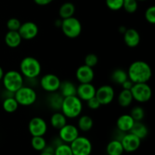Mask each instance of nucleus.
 Wrapping results in <instances>:
<instances>
[{
    "instance_id": "f257e3e1",
    "label": "nucleus",
    "mask_w": 155,
    "mask_h": 155,
    "mask_svg": "<svg viewBox=\"0 0 155 155\" xmlns=\"http://www.w3.org/2000/svg\"><path fill=\"white\" fill-rule=\"evenodd\" d=\"M127 74L133 83H148L152 77V70L147 62L136 61L130 65Z\"/></svg>"
},
{
    "instance_id": "f03ea898",
    "label": "nucleus",
    "mask_w": 155,
    "mask_h": 155,
    "mask_svg": "<svg viewBox=\"0 0 155 155\" xmlns=\"http://www.w3.org/2000/svg\"><path fill=\"white\" fill-rule=\"evenodd\" d=\"M20 73L28 80H35L42 72V65L36 58L27 56L24 58L20 63Z\"/></svg>"
},
{
    "instance_id": "7ed1b4c3",
    "label": "nucleus",
    "mask_w": 155,
    "mask_h": 155,
    "mask_svg": "<svg viewBox=\"0 0 155 155\" xmlns=\"http://www.w3.org/2000/svg\"><path fill=\"white\" fill-rule=\"evenodd\" d=\"M83 110V101L77 95L64 98L61 111L68 119L78 118L81 115Z\"/></svg>"
},
{
    "instance_id": "20e7f679",
    "label": "nucleus",
    "mask_w": 155,
    "mask_h": 155,
    "mask_svg": "<svg viewBox=\"0 0 155 155\" xmlns=\"http://www.w3.org/2000/svg\"><path fill=\"white\" fill-rule=\"evenodd\" d=\"M2 82L6 91L15 93L20 88L24 86V77L20 71L11 70L4 73Z\"/></svg>"
},
{
    "instance_id": "39448f33",
    "label": "nucleus",
    "mask_w": 155,
    "mask_h": 155,
    "mask_svg": "<svg viewBox=\"0 0 155 155\" xmlns=\"http://www.w3.org/2000/svg\"><path fill=\"white\" fill-rule=\"evenodd\" d=\"M61 29L65 36L69 39H76L82 33L83 26L77 18L73 16L62 20Z\"/></svg>"
},
{
    "instance_id": "423d86ee",
    "label": "nucleus",
    "mask_w": 155,
    "mask_h": 155,
    "mask_svg": "<svg viewBox=\"0 0 155 155\" xmlns=\"http://www.w3.org/2000/svg\"><path fill=\"white\" fill-rule=\"evenodd\" d=\"M14 97L19 105L28 107L36 103L37 100V93L33 88L23 86L15 92Z\"/></svg>"
},
{
    "instance_id": "0eeeda50",
    "label": "nucleus",
    "mask_w": 155,
    "mask_h": 155,
    "mask_svg": "<svg viewBox=\"0 0 155 155\" xmlns=\"http://www.w3.org/2000/svg\"><path fill=\"white\" fill-rule=\"evenodd\" d=\"M133 101L144 104L151 100L152 97V89L148 83H134L130 89Z\"/></svg>"
},
{
    "instance_id": "6e6552de",
    "label": "nucleus",
    "mask_w": 155,
    "mask_h": 155,
    "mask_svg": "<svg viewBox=\"0 0 155 155\" xmlns=\"http://www.w3.org/2000/svg\"><path fill=\"white\" fill-rule=\"evenodd\" d=\"M69 145L74 155H90L92 153V142L85 136H79Z\"/></svg>"
},
{
    "instance_id": "1a4fd4ad",
    "label": "nucleus",
    "mask_w": 155,
    "mask_h": 155,
    "mask_svg": "<svg viewBox=\"0 0 155 155\" xmlns=\"http://www.w3.org/2000/svg\"><path fill=\"white\" fill-rule=\"evenodd\" d=\"M60 78L53 74H47L42 76L39 81V85L42 90L48 93L58 92L61 86Z\"/></svg>"
},
{
    "instance_id": "9d476101",
    "label": "nucleus",
    "mask_w": 155,
    "mask_h": 155,
    "mask_svg": "<svg viewBox=\"0 0 155 155\" xmlns=\"http://www.w3.org/2000/svg\"><path fill=\"white\" fill-rule=\"evenodd\" d=\"M28 130L32 136H44L48 131V124L43 118L34 117L29 121Z\"/></svg>"
},
{
    "instance_id": "9b49d317",
    "label": "nucleus",
    "mask_w": 155,
    "mask_h": 155,
    "mask_svg": "<svg viewBox=\"0 0 155 155\" xmlns=\"http://www.w3.org/2000/svg\"><path fill=\"white\" fill-rule=\"evenodd\" d=\"M95 97L101 105H107L112 103L115 98L114 89L110 85H103L96 89Z\"/></svg>"
},
{
    "instance_id": "f8f14e48",
    "label": "nucleus",
    "mask_w": 155,
    "mask_h": 155,
    "mask_svg": "<svg viewBox=\"0 0 155 155\" xmlns=\"http://www.w3.org/2000/svg\"><path fill=\"white\" fill-rule=\"evenodd\" d=\"M58 131V137L64 143L71 144L80 136V130L74 124H67Z\"/></svg>"
},
{
    "instance_id": "ddd939ff",
    "label": "nucleus",
    "mask_w": 155,
    "mask_h": 155,
    "mask_svg": "<svg viewBox=\"0 0 155 155\" xmlns=\"http://www.w3.org/2000/svg\"><path fill=\"white\" fill-rule=\"evenodd\" d=\"M120 142L124 151L132 153L139 149L142 140L134 134L129 132V133H124L122 139H120Z\"/></svg>"
},
{
    "instance_id": "4468645a",
    "label": "nucleus",
    "mask_w": 155,
    "mask_h": 155,
    "mask_svg": "<svg viewBox=\"0 0 155 155\" xmlns=\"http://www.w3.org/2000/svg\"><path fill=\"white\" fill-rule=\"evenodd\" d=\"M18 33L23 40H31L37 36L39 27L37 24L33 21H26L21 24Z\"/></svg>"
},
{
    "instance_id": "2eb2a0df",
    "label": "nucleus",
    "mask_w": 155,
    "mask_h": 155,
    "mask_svg": "<svg viewBox=\"0 0 155 155\" xmlns=\"http://www.w3.org/2000/svg\"><path fill=\"white\" fill-rule=\"evenodd\" d=\"M96 88L92 83H80L77 86V96L82 101H87L90 98L95 96Z\"/></svg>"
},
{
    "instance_id": "dca6fc26",
    "label": "nucleus",
    "mask_w": 155,
    "mask_h": 155,
    "mask_svg": "<svg viewBox=\"0 0 155 155\" xmlns=\"http://www.w3.org/2000/svg\"><path fill=\"white\" fill-rule=\"evenodd\" d=\"M76 78L80 83H89L95 78L93 68L83 64L79 67L76 71Z\"/></svg>"
},
{
    "instance_id": "f3484780",
    "label": "nucleus",
    "mask_w": 155,
    "mask_h": 155,
    "mask_svg": "<svg viewBox=\"0 0 155 155\" xmlns=\"http://www.w3.org/2000/svg\"><path fill=\"white\" fill-rule=\"evenodd\" d=\"M124 40L126 45L130 48H136L139 45L141 36L139 32L134 28L127 29L124 33Z\"/></svg>"
},
{
    "instance_id": "a211bd4d",
    "label": "nucleus",
    "mask_w": 155,
    "mask_h": 155,
    "mask_svg": "<svg viewBox=\"0 0 155 155\" xmlns=\"http://www.w3.org/2000/svg\"><path fill=\"white\" fill-rule=\"evenodd\" d=\"M135 120L130 114H124L117 118L116 122L117 128L122 133H129L134 125Z\"/></svg>"
},
{
    "instance_id": "6ab92c4d",
    "label": "nucleus",
    "mask_w": 155,
    "mask_h": 155,
    "mask_svg": "<svg viewBox=\"0 0 155 155\" xmlns=\"http://www.w3.org/2000/svg\"><path fill=\"white\" fill-rule=\"evenodd\" d=\"M5 43L11 48H16L21 45L23 39L18 31H8L4 38Z\"/></svg>"
},
{
    "instance_id": "aec40b11",
    "label": "nucleus",
    "mask_w": 155,
    "mask_h": 155,
    "mask_svg": "<svg viewBox=\"0 0 155 155\" xmlns=\"http://www.w3.org/2000/svg\"><path fill=\"white\" fill-rule=\"evenodd\" d=\"M58 91L59 93L63 96V98L74 96V95H77V86L73 82L65 80V81L61 83Z\"/></svg>"
},
{
    "instance_id": "412c9836",
    "label": "nucleus",
    "mask_w": 155,
    "mask_h": 155,
    "mask_svg": "<svg viewBox=\"0 0 155 155\" xmlns=\"http://www.w3.org/2000/svg\"><path fill=\"white\" fill-rule=\"evenodd\" d=\"M67 124H68V118L61 110L53 113L50 117V124L55 130H59Z\"/></svg>"
},
{
    "instance_id": "4be33fe9",
    "label": "nucleus",
    "mask_w": 155,
    "mask_h": 155,
    "mask_svg": "<svg viewBox=\"0 0 155 155\" xmlns=\"http://www.w3.org/2000/svg\"><path fill=\"white\" fill-rule=\"evenodd\" d=\"M130 133H133L135 136L139 137L141 140L145 139L148 135V129L142 121H135L134 125L132 127Z\"/></svg>"
},
{
    "instance_id": "5701e85b",
    "label": "nucleus",
    "mask_w": 155,
    "mask_h": 155,
    "mask_svg": "<svg viewBox=\"0 0 155 155\" xmlns=\"http://www.w3.org/2000/svg\"><path fill=\"white\" fill-rule=\"evenodd\" d=\"M94 125L93 119L89 115H80L77 121V128L80 131L89 132L92 130Z\"/></svg>"
},
{
    "instance_id": "b1692460",
    "label": "nucleus",
    "mask_w": 155,
    "mask_h": 155,
    "mask_svg": "<svg viewBox=\"0 0 155 155\" xmlns=\"http://www.w3.org/2000/svg\"><path fill=\"white\" fill-rule=\"evenodd\" d=\"M117 102L118 104L124 108L130 107L133 102V98L130 90L122 89L117 95Z\"/></svg>"
},
{
    "instance_id": "393cba45",
    "label": "nucleus",
    "mask_w": 155,
    "mask_h": 155,
    "mask_svg": "<svg viewBox=\"0 0 155 155\" xmlns=\"http://www.w3.org/2000/svg\"><path fill=\"white\" fill-rule=\"evenodd\" d=\"M48 98V106L55 111H59L61 108V104L63 102V96L59 92H53Z\"/></svg>"
},
{
    "instance_id": "a878e982",
    "label": "nucleus",
    "mask_w": 155,
    "mask_h": 155,
    "mask_svg": "<svg viewBox=\"0 0 155 155\" xmlns=\"http://www.w3.org/2000/svg\"><path fill=\"white\" fill-rule=\"evenodd\" d=\"M106 151L108 155H122L124 154V150L120 141L113 139L107 144Z\"/></svg>"
},
{
    "instance_id": "bb28decb",
    "label": "nucleus",
    "mask_w": 155,
    "mask_h": 155,
    "mask_svg": "<svg viewBox=\"0 0 155 155\" xmlns=\"http://www.w3.org/2000/svg\"><path fill=\"white\" fill-rule=\"evenodd\" d=\"M75 5L72 2H65L64 4H62L61 5L60 8H59V16L61 18V20L69 18L71 17L74 16V13H75Z\"/></svg>"
},
{
    "instance_id": "cd10ccee",
    "label": "nucleus",
    "mask_w": 155,
    "mask_h": 155,
    "mask_svg": "<svg viewBox=\"0 0 155 155\" xmlns=\"http://www.w3.org/2000/svg\"><path fill=\"white\" fill-rule=\"evenodd\" d=\"M127 79H129L127 71L124 69H121V68L115 69L112 72L111 75H110V80H111V81L114 83H115V84L120 85V86Z\"/></svg>"
},
{
    "instance_id": "c85d7f7f",
    "label": "nucleus",
    "mask_w": 155,
    "mask_h": 155,
    "mask_svg": "<svg viewBox=\"0 0 155 155\" xmlns=\"http://www.w3.org/2000/svg\"><path fill=\"white\" fill-rule=\"evenodd\" d=\"M19 106L18 101L14 96L5 98L2 101V108L6 113H15L18 109Z\"/></svg>"
},
{
    "instance_id": "c756f323",
    "label": "nucleus",
    "mask_w": 155,
    "mask_h": 155,
    "mask_svg": "<svg viewBox=\"0 0 155 155\" xmlns=\"http://www.w3.org/2000/svg\"><path fill=\"white\" fill-rule=\"evenodd\" d=\"M47 142L44 136H32L31 146L35 151H42L46 147Z\"/></svg>"
},
{
    "instance_id": "7c9ffc66",
    "label": "nucleus",
    "mask_w": 155,
    "mask_h": 155,
    "mask_svg": "<svg viewBox=\"0 0 155 155\" xmlns=\"http://www.w3.org/2000/svg\"><path fill=\"white\" fill-rule=\"evenodd\" d=\"M130 114L135 121H142L145 118V111L142 106L136 105L131 109Z\"/></svg>"
},
{
    "instance_id": "2f4dec72",
    "label": "nucleus",
    "mask_w": 155,
    "mask_h": 155,
    "mask_svg": "<svg viewBox=\"0 0 155 155\" xmlns=\"http://www.w3.org/2000/svg\"><path fill=\"white\" fill-rule=\"evenodd\" d=\"M54 155H74L69 144L61 143L54 148Z\"/></svg>"
},
{
    "instance_id": "473e14b6",
    "label": "nucleus",
    "mask_w": 155,
    "mask_h": 155,
    "mask_svg": "<svg viewBox=\"0 0 155 155\" xmlns=\"http://www.w3.org/2000/svg\"><path fill=\"white\" fill-rule=\"evenodd\" d=\"M139 3L137 0H124L123 8L129 14H133L138 10Z\"/></svg>"
},
{
    "instance_id": "72a5a7b5",
    "label": "nucleus",
    "mask_w": 155,
    "mask_h": 155,
    "mask_svg": "<svg viewBox=\"0 0 155 155\" xmlns=\"http://www.w3.org/2000/svg\"><path fill=\"white\" fill-rule=\"evenodd\" d=\"M22 23L16 18H12L8 20L6 23V27L9 31H18Z\"/></svg>"
},
{
    "instance_id": "f704fd0d",
    "label": "nucleus",
    "mask_w": 155,
    "mask_h": 155,
    "mask_svg": "<svg viewBox=\"0 0 155 155\" xmlns=\"http://www.w3.org/2000/svg\"><path fill=\"white\" fill-rule=\"evenodd\" d=\"M98 58L95 54H92V53H91V54H88L85 57L84 64H86V66L93 68L98 64Z\"/></svg>"
},
{
    "instance_id": "c9c22d12",
    "label": "nucleus",
    "mask_w": 155,
    "mask_h": 155,
    "mask_svg": "<svg viewBox=\"0 0 155 155\" xmlns=\"http://www.w3.org/2000/svg\"><path fill=\"white\" fill-rule=\"evenodd\" d=\"M107 8L111 11H119L123 8L124 0H105Z\"/></svg>"
},
{
    "instance_id": "e433bc0d",
    "label": "nucleus",
    "mask_w": 155,
    "mask_h": 155,
    "mask_svg": "<svg viewBox=\"0 0 155 155\" xmlns=\"http://www.w3.org/2000/svg\"><path fill=\"white\" fill-rule=\"evenodd\" d=\"M145 18L147 22L149 24H155V7L154 5L150 6L146 9L145 13Z\"/></svg>"
},
{
    "instance_id": "4c0bfd02",
    "label": "nucleus",
    "mask_w": 155,
    "mask_h": 155,
    "mask_svg": "<svg viewBox=\"0 0 155 155\" xmlns=\"http://www.w3.org/2000/svg\"><path fill=\"white\" fill-rule=\"evenodd\" d=\"M86 104H87V107H89L91 110H98L101 107V104H100L99 101L96 98V97H93V98H90V99L88 100L87 101H86Z\"/></svg>"
},
{
    "instance_id": "58836bf2",
    "label": "nucleus",
    "mask_w": 155,
    "mask_h": 155,
    "mask_svg": "<svg viewBox=\"0 0 155 155\" xmlns=\"http://www.w3.org/2000/svg\"><path fill=\"white\" fill-rule=\"evenodd\" d=\"M54 148L52 145H46L43 151H41L39 155H54Z\"/></svg>"
},
{
    "instance_id": "ea45409f",
    "label": "nucleus",
    "mask_w": 155,
    "mask_h": 155,
    "mask_svg": "<svg viewBox=\"0 0 155 155\" xmlns=\"http://www.w3.org/2000/svg\"><path fill=\"white\" fill-rule=\"evenodd\" d=\"M134 85V83L130 80V79H127L125 82L121 84V86H122L123 89H127V90H130L133 87V86Z\"/></svg>"
},
{
    "instance_id": "a19ab883",
    "label": "nucleus",
    "mask_w": 155,
    "mask_h": 155,
    "mask_svg": "<svg viewBox=\"0 0 155 155\" xmlns=\"http://www.w3.org/2000/svg\"><path fill=\"white\" fill-rule=\"evenodd\" d=\"M54 0H33L35 3L36 5L39 6H45L51 4L52 2H54Z\"/></svg>"
},
{
    "instance_id": "79ce46f5",
    "label": "nucleus",
    "mask_w": 155,
    "mask_h": 155,
    "mask_svg": "<svg viewBox=\"0 0 155 155\" xmlns=\"http://www.w3.org/2000/svg\"><path fill=\"white\" fill-rule=\"evenodd\" d=\"M126 30H127V27H124V26H121V27H119V31H120V33H122V34H124V33H125Z\"/></svg>"
},
{
    "instance_id": "37998d69",
    "label": "nucleus",
    "mask_w": 155,
    "mask_h": 155,
    "mask_svg": "<svg viewBox=\"0 0 155 155\" xmlns=\"http://www.w3.org/2000/svg\"><path fill=\"white\" fill-rule=\"evenodd\" d=\"M3 75H4V71H3L2 68L0 66V81H2V79Z\"/></svg>"
},
{
    "instance_id": "c03bdc74",
    "label": "nucleus",
    "mask_w": 155,
    "mask_h": 155,
    "mask_svg": "<svg viewBox=\"0 0 155 155\" xmlns=\"http://www.w3.org/2000/svg\"><path fill=\"white\" fill-rule=\"evenodd\" d=\"M61 21L62 20H57V21H55V25L57 26V27H61Z\"/></svg>"
},
{
    "instance_id": "a18cd8bd",
    "label": "nucleus",
    "mask_w": 155,
    "mask_h": 155,
    "mask_svg": "<svg viewBox=\"0 0 155 155\" xmlns=\"http://www.w3.org/2000/svg\"><path fill=\"white\" fill-rule=\"evenodd\" d=\"M138 2H144V1H147V0H137Z\"/></svg>"
}]
</instances>
